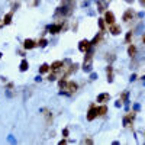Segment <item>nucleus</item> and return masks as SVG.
<instances>
[{
	"instance_id": "f257e3e1",
	"label": "nucleus",
	"mask_w": 145,
	"mask_h": 145,
	"mask_svg": "<svg viewBox=\"0 0 145 145\" xmlns=\"http://www.w3.org/2000/svg\"><path fill=\"white\" fill-rule=\"evenodd\" d=\"M83 70L84 71H92V52L87 51V55L84 58V63H83Z\"/></svg>"
},
{
	"instance_id": "f03ea898",
	"label": "nucleus",
	"mask_w": 145,
	"mask_h": 145,
	"mask_svg": "<svg viewBox=\"0 0 145 145\" xmlns=\"http://www.w3.org/2000/svg\"><path fill=\"white\" fill-rule=\"evenodd\" d=\"M96 116H99L97 107L93 104L92 107H90V110H89V113H87V121H94V119H96Z\"/></svg>"
},
{
	"instance_id": "7ed1b4c3",
	"label": "nucleus",
	"mask_w": 145,
	"mask_h": 145,
	"mask_svg": "<svg viewBox=\"0 0 145 145\" xmlns=\"http://www.w3.org/2000/svg\"><path fill=\"white\" fill-rule=\"evenodd\" d=\"M63 67H64L63 61H54V63L51 64V71L52 73H58L60 70H63Z\"/></svg>"
},
{
	"instance_id": "20e7f679",
	"label": "nucleus",
	"mask_w": 145,
	"mask_h": 145,
	"mask_svg": "<svg viewBox=\"0 0 145 145\" xmlns=\"http://www.w3.org/2000/svg\"><path fill=\"white\" fill-rule=\"evenodd\" d=\"M90 46H92V44H90L89 41H87V39H83V41H80V45H78V48H80V51L87 52L89 49H90Z\"/></svg>"
},
{
	"instance_id": "39448f33",
	"label": "nucleus",
	"mask_w": 145,
	"mask_h": 145,
	"mask_svg": "<svg viewBox=\"0 0 145 145\" xmlns=\"http://www.w3.org/2000/svg\"><path fill=\"white\" fill-rule=\"evenodd\" d=\"M104 22L107 23V25H113L115 23V15L112 12H106L104 13Z\"/></svg>"
},
{
	"instance_id": "423d86ee",
	"label": "nucleus",
	"mask_w": 145,
	"mask_h": 145,
	"mask_svg": "<svg viewBox=\"0 0 145 145\" xmlns=\"http://www.w3.org/2000/svg\"><path fill=\"white\" fill-rule=\"evenodd\" d=\"M38 45L35 41H32V39H26L25 42H23V46L26 48V49H32V48H35V46Z\"/></svg>"
},
{
	"instance_id": "0eeeda50",
	"label": "nucleus",
	"mask_w": 145,
	"mask_h": 145,
	"mask_svg": "<svg viewBox=\"0 0 145 145\" xmlns=\"http://www.w3.org/2000/svg\"><path fill=\"white\" fill-rule=\"evenodd\" d=\"M133 16H135L133 10L129 9V10L125 12V15H123V20H125V22H129V20H132V19H133Z\"/></svg>"
},
{
	"instance_id": "6e6552de",
	"label": "nucleus",
	"mask_w": 145,
	"mask_h": 145,
	"mask_svg": "<svg viewBox=\"0 0 145 145\" xmlns=\"http://www.w3.org/2000/svg\"><path fill=\"white\" fill-rule=\"evenodd\" d=\"M110 34L112 35H119L121 34V26L119 25H116V23H113V25H110Z\"/></svg>"
},
{
	"instance_id": "1a4fd4ad",
	"label": "nucleus",
	"mask_w": 145,
	"mask_h": 145,
	"mask_svg": "<svg viewBox=\"0 0 145 145\" xmlns=\"http://www.w3.org/2000/svg\"><path fill=\"white\" fill-rule=\"evenodd\" d=\"M67 90H68L70 94H71V93H75V92H77V83H74V81H70L68 84H67Z\"/></svg>"
},
{
	"instance_id": "9d476101",
	"label": "nucleus",
	"mask_w": 145,
	"mask_h": 145,
	"mask_svg": "<svg viewBox=\"0 0 145 145\" xmlns=\"http://www.w3.org/2000/svg\"><path fill=\"white\" fill-rule=\"evenodd\" d=\"M109 99H110V96L107 94V93H102V94L97 97V102H100V103H104V102H107Z\"/></svg>"
},
{
	"instance_id": "9b49d317",
	"label": "nucleus",
	"mask_w": 145,
	"mask_h": 145,
	"mask_svg": "<svg viewBox=\"0 0 145 145\" xmlns=\"http://www.w3.org/2000/svg\"><path fill=\"white\" fill-rule=\"evenodd\" d=\"M97 113H99V116H104L106 113H107V106H106V104H103V106L97 107Z\"/></svg>"
},
{
	"instance_id": "f8f14e48",
	"label": "nucleus",
	"mask_w": 145,
	"mask_h": 145,
	"mask_svg": "<svg viewBox=\"0 0 145 145\" xmlns=\"http://www.w3.org/2000/svg\"><path fill=\"white\" fill-rule=\"evenodd\" d=\"M49 32H51V34L61 32V25H52V26H49Z\"/></svg>"
},
{
	"instance_id": "ddd939ff",
	"label": "nucleus",
	"mask_w": 145,
	"mask_h": 145,
	"mask_svg": "<svg viewBox=\"0 0 145 145\" xmlns=\"http://www.w3.org/2000/svg\"><path fill=\"white\" fill-rule=\"evenodd\" d=\"M106 74H107V80H109V83H112V81H113V70H112V67H107Z\"/></svg>"
},
{
	"instance_id": "4468645a",
	"label": "nucleus",
	"mask_w": 145,
	"mask_h": 145,
	"mask_svg": "<svg viewBox=\"0 0 145 145\" xmlns=\"http://www.w3.org/2000/svg\"><path fill=\"white\" fill-rule=\"evenodd\" d=\"M49 70H51V65H48V64H42V65H41V68H39V71L44 74V73H48Z\"/></svg>"
},
{
	"instance_id": "2eb2a0df",
	"label": "nucleus",
	"mask_w": 145,
	"mask_h": 145,
	"mask_svg": "<svg viewBox=\"0 0 145 145\" xmlns=\"http://www.w3.org/2000/svg\"><path fill=\"white\" fill-rule=\"evenodd\" d=\"M67 84H68V83L64 80V78H61V80L58 81V86H60V89H61V90H67Z\"/></svg>"
},
{
	"instance_id": "dca6fc26",
	"label": "nucleus",
	"mask_w": 145,
	"mask_h": 145,
	"mask_svg": "<svg viewBox=\"0 0 145 145\" xmlns=\"http://www.w3.org/2000/svg\"><path fill=\"white\" fill-rule=\"evenodd\" d=\"M135 52H136V48L133 45H129L128 46V54L131 55V57H135Z\"/></svg>"
},
{
	"instance_id": "f3484780",
	"label": "nucleus",
	"mask_w": 145,
	"mask_h": 145,
	"mask_svg": "<svg viewBox=\"0 0 145 145\" xmlns=\"http://www.w3.org/2000/svg\"><path fill=\"white\" fill-rule=\"evenodd\" d=\"M28 61H25V60H23L22 63H20V67H19V70H20V71H26V70H28Z\"/></svg>"
},
{
	"instance_id": "a211bd4d",
	"label": "nucleus",
	"mask_w": 145,
	"mask_h": 145,
	"mask_svg": "<svg viewBox=\"0 0 145 145\" xmlns=\"http://www.w3.org/2000/svg\"><path fill=\"white\" fill-rule=\"evenodd\" d=\"M3 22H5V25H9V23L12 22V13H7V15H6Z\"/></svg>"
},
{
	"instance_id": "6ab92c4d",
	"label": "nucleus",
	"mask_w": 145,
	"mask_h": 145,
	"mask_svg": "<svg viewBox=\"0 0 145 145\" xmlns=\"http://www.w3.org/2000/svg\"><path fill=\"white\" fill-rule=\"evenodd\" d=\"M104 19H99V26H100V29H102V31H104Z\"/></svg>"
},
{
	"instance_id": "aec40b11",
	"label": "nucleus",
	"mask_w": 145,
	"mask_h": 145,
	"mask_svg": "<svg viewBox=\"0 0 145 145\" xmlns=\"http://www.w3.org/2000/svg\"><path fill=\"white\" fill-rule=\"evenodd\" d=\"M100 38H102V34L99 35L97 38H94V39H93V41H92V42H90V44H92V45H96V44H97L99 41H100Z\"/></svg>"
},
{
	"instance_id": "412c9836",
	"label": "nucleus",
	"mask_w": 145,
	"mask_h": 145,
	"mask_svg": "<svg viewBox=\"0 0 145 145\" xmlns=\"http://www.w3.org/2000/svg\"><path fill=\"white\" fill-rule=\"evenodd\" d=\"M99 12H104V10H106V7H104V5H103V3H102V2H99Z\"/></svg>"
},
{
	"instance_id": "4be33fe9",
	"label": "nucleus",
	"mask_w": 145,
	"mask_h": 145,
	"mask_svg": "<svg viewBox=\"0 0 145 145\" xmlns=\"http://www.w3.org/2000/svg\"><path fill=\"white\" fill-rule=\"evenodd\" d=\"M38 45L42 46V48H44V46H46V39H41L39 42H38Z\"/></svg>"
},
{
	"instance_id": "5701e85b",
	"label": "nucleus",
	"mask_w": 145,
	"mask_h": 145,
	"mask_svg": "<svg viewBox=\"0 0 145 145\" xmlns=\"http://www.w3.org/2000/svg\"><path fill=\"white\" fill-rule=\"evenodd\" d=\"M131 39H132V32H128V35H126V42L128 44L131 42Z\"/></svg>"
},
{
	"instance_id": "b1692460",
	"label": "nucleus",
	"mask_w": 145,
	"mask_h": 145,
	"mask_svg": "<svg viewBox=\"0 0 145 145\" xmlns=\"http://www.w3.org/2000/svg\"><path fill=\"white\" fill-rule=\"evenodd\" d=\"M64 136H68V129H64Z\"/></svg>"
},
{
	"instance_id": "393cba45",
	"label": "nucleus",
	"mask_w": 145,
	"mask_h": 145,
	"mask_svg": "<svg viewBox=\"0 0 145 145\" xmlns=\"http://www.w3.org/2000/svg\"><path fill=\"white\" fill-rule=\"evenodd\" d=\"M84 142H86V144H93V141H92V139H86Z\"/></svg>"
},
{
	"instance_id": "a878e982",
	"label": "nucleus",
	"mask_w": 145,
	"mask_h": 145,
	"mask_svg": "<svg viewBox=\"0 0 145 145\" xmlns=\"http://www.w3.org/2000/svg\"><path fill=\"white\" fill-rule=\"evenodd\" d=\"M141 5H144V6H145V0H141Z\"/></svg>"
},
{
	"instance_id": "bb28decb",
	"label": "nucleus",
	"mask_w": 145,
	"mask_h": 145,
	"mask_svg": "<svg viewBox=\"0 0 145 145\" xmlns=\"http://www.w3.org/2000/svg\"><path fill=\"white\" fill-rule=\"evenodd\" d=\"M142 42H144V44H145V35H144V38H142Z\"/></svg>"
},
{
	"instance_id": "cd10ccee",
	"label": "nucleus",
	"mask_w": 145,
	"mask_h": 145,
	"mask_svg": "<svg viewBox=\"0 0 145 145\" xmlns=\"http://www.w3.org/2000/svg\"><path fill=\"white\" fill-rule=\"evenodd\" d=\"M2 25H5V22H3V20H2V22H0V26H2Z\"/></svg>"
},
{
	"instance_id": "c85d7f7f",
	"label": "nucleus",
	"mask_w": 145,
	"mask_h": 145,
	"mask_svg": "<svg viewBox=\"0 0 145 145\" xmlns=\"http://www.w3.org/2000/svg\"><path fill=\"white\" fill-rule=\"evenodd\" d=\"M126 2H129V3H131V2H133V0H126Z\"/></svg>"
},
{
	"instance_id": "c756f323",
	"label": "nucleus",
	"mask_w": 145,
	"mask_h": 145,
	"mask_svg": "<svg viewBox=\"0 0 145 145\" xmlns=\"http://www.w3.org/2000/svg\"><path fill=\"white\" fill-rule=\"evenodd\" d=\"M0 58H2V54H0Z\"/></svg>"
}]
</instances>
